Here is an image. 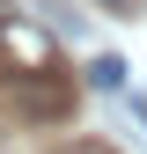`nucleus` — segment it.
<instances>
[{"instance_id":"1","label":"nucleus","mask_w":147,"mask_h":154,"mask_svg":"<svg viewBox=\"0 0 147 154\" xmlns=\"http://www.w3.org/2000/svg\"><path fill=\"white\" fill-rule=\"evenodd\" d=\"M0 59H8L15 73H44V66H59V51H52V37L22 22V15H0Z\"/></svg>"},{"instance_id":"2","label":"nucleus","mask_w":147,"mask_h":154,"mask_svg":"<svg viewBox=\"0 0 147 154\" xmlns=\"http://www.w3.org/2000/svg\"><path fill=\"white\" fill-rule=\"evenodd\" d=\"M8 103L22 110V118H59V110H66L59 66H44V73H15V81H8Z\"/></svg>"},{"instance_id":"3","label":"nucleus","mask_w":147,"mask_h":154,"mask_svg":"<svg viewBox=\"0 0 147 154\" xmlns=\"http://www.w3.org/2000/svg\"><path fill=\"white\" fill-rule=\"evenodd\" d=\"M88 81H96L103 95H118V88H125V59H96V66H88Z\"/></svg>"},{"instance_id":"4","label":"nucleus","mask_w":147,"mask_h":154,"mask_svg":"<svg viewBox=\"0 0 147 154\" xmlns=\"http://www.w3.org/2000/svg\"><path fill=\"white\" fill-rule=\"evenodd\" d=\"M74 154H103V147H74Z\"/></svg>"},{"instance_id":"5","label":"nucleus","mask_w":147,"mask_h":154,"mask_svg":"<svg viewBox=\"0 0 147 154\" xmlns=\"http://www.w3.org/2000/svg\"><path fill=\"white\" fill-rule=\"evenodd\" d=\"M110 8H125V0H110Z\"/></svg>"}]
</instances>
